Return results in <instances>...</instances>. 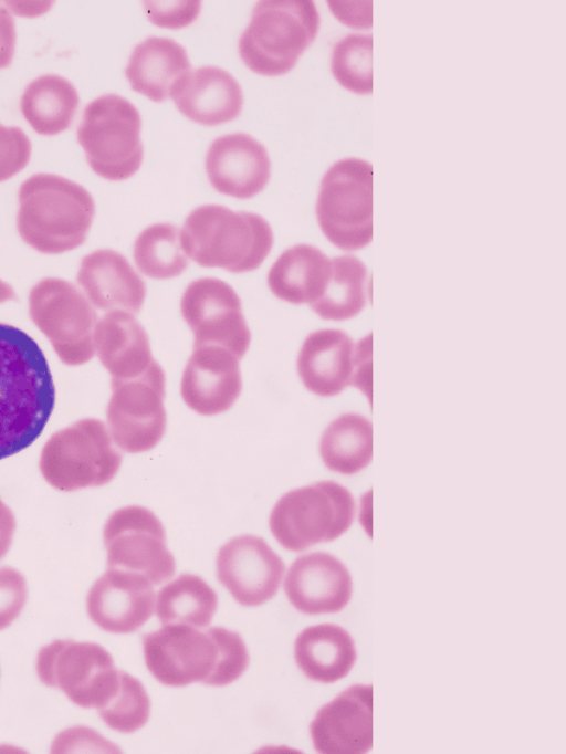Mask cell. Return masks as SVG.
Returning <instances> with one entry per match:
<instances>
[{"label":"cell","mask_w":566,"mask_h":754,"mask_svg":"<svg viewBox=\"0 0 566 754\" xmlns=\"http://www.w3.org/2000/svg\"><path fill=\"white\" fill-rule=\"evenodd\" d=\"M180 239L185 253L197 264L230 273L256 270L274 241L272 229L263 217L220 205L193 209L184 222Z\"/></svg>","instance_id":"obj_4"},{"label":"cell","mask_w":566,"mask_h":754,"mask_svg":"<svg viewBox=\"0 0 566 754\" xmlns=\"http://www.w3.org/2000/svg\"><path fill=\"white\" fill-rule=\"evenodd\" d=\"M284 591L290 603L306 615L340 611L350 600L353 580L335 556L313 552L298 556L287 569Z\"/></svg>","instance_id":"obj_20"},{"label":"cell","mask_w":566,"mask_h":754,"mask_svg":"<svg viewBox=\"0 0 566 754\" xmlns=\"http://www.w3.org/2000/svg\"><path fill=\"white\" fill-rule=\"evenodd\" d=\"M319 453L325 467L342 474H355L373 458V427L358 413H344L324 430Z\"/></svg>","instance_id":"obj_29"},{"label":"cell","mask_w":566,"mask_h":754,"mask_svg":"<svg viewBox=\"0 0 566 754\" xmlns=\"http://www.w3.org/2000/svg\"><path fill=\"white\" fill-rule=\"evenodd\" d=\"M17 522L11 509L0 499V559L8 553Z\"/></svg>","instance_id":"obj_39"},{"label":"cell","mask_w":566,"mask_h":754,"mask_svg":"<svg viewBox=\"0 0 566 754\" xmlns=\"http://www.w3.org/2000/svg\"><path fill=\"white\" fill-rule=\"evenodd\" d=\"M97 711L101 719L112 730L133 733L147 723L150 714V700L143 683L119 669L116 690Z\"/></svg>","instance_id":"obj_34"},{"label":"cell","mask_w":566,"mask_h":754,"mask_svg":"<svg viewBox=\"0 0 566 754\" xmlns=\"http://www.w3.org/2000/svg\"><path fill=\"white\" fill-rule=\"evenodd\" d=\"M28 598L24 576L15 568L0 566V631L21 614Z\"/></svg>","instance_id":"obj_36"},{"label":"cell","mask_w":566,"mask_h":754,"mask_svg":"<svg viewBox=\"0 0 566 754\" xmlns=\"http://www.w3.org/2000/svg\"><path fill=\"white\" fill-rule=\"evenodd\" d=\"M294 657L308 679L332 683L349 673L357 651L347 630L334 624H321L305 628L297 636Z\"/></svg>","instance_id":"obj_27"},{"label":"cell","mask_w":566,"mask_h":754,"mask_svg":"<svg viewBox=\"0 0 566 754\" xmlns=\"http://www.w3.org/2000/svg\"><path fill=\"white\" fill-rule=\"evenodd\" d=\"M150 22L160 28L180 29L198 17L200 1H146L144 2Z\"/></svg>","instance_id":"obj_37"},{"label":"cell","mask_w":566,"mask_h":754,"mask_svg":"<svg viewBox=\"0 0 566 754\" xmlns=\"http://www.w3.org/2000/svg\"><path fill=\"white\" fill-rule=\"evenodd\" d=\"M17 228L22 240L41 253L59 254L82 245L95 216L92 195L54 174H35L19 189Z\"/></svg>","instance_id":"obj_3"},{"label":"cell","mask_w":566,"mask_h":754,"mask_svg":"<svg viewBox=\"0 0 566 754\" xmlns=\"http://www.w3.org/2000/svg\"><path fill=\"white\" fill-rule=\"evenodd\" d=\"M80 97L67 80L45 74L32 81L21 97V112L31 127L41 135H56L70 127Z\"/></svg>","instance_id":"obj_28"},{"label":"cell","mask_w":566,"mask_h":754,"mask_svg":"<svg viewBox=\"0 0 566 754\" xmlns=\"http://www.w3.org/2000/svg\"><path fill=\"white\" fill-rule=\"evenodd\" d=\"M206 171L218 192L250 199L269 182L271 161L265 147L255 138L234 133L211 143L206 156Z\"/></svg>","instance_id":"obj_19"},{"label":"cell","mask_w":566,"mask_h":754,"mask_svg":"<svg viewBox=\"0 0 566 754\" xmlns=\"http://www.w3.org/2000/svg\"><path fill=\"white\" fill-rule=\"evenodd\" d=\"M54 402L53 377L38 343L21 328L0 323V460L39 438Z\"/></svg>","instance_id":"obj_1"},{"label":"cell","mask_w":566,"mask_h":754,"mask_svg":"<svg viewBox=\"0 0 566 754\" xmlns=\"http://www.w3.org/2000/svg\"><path fill=\"white\" fill-rule=\"evenodd\" d=\"M77 283L91 304L102 311L138 313L146 285L128 260L112 249H98L82 259Z\"/></svg>","instance_id":"obj_22"},{"label":"cell","mask_w":566,"mask_h":754,"mask_svg":"<svg viewBox=\"0 0 566 754\" xmlns=\"http://www.w3.org/2000/svg\"><path fill=\"white\" fill-rule=\"evenodd\" d=\"M35 668L43 684L85 709L102 706L119 680L112 656L96 642L54 640L39 650Z\"/></svg>","instance_id":"obj_11"},{"label":"cell","mask_w":566,"mask_h":754,"mask_svg":"<svg viewBox=\"0 0 566 754\" xmlns=\"http://www.w3.org/2000/svg\"><path fill=\"white\" fill-rule=\"evenodd\" d=\"M282 558L260 536L244 534L222 545L217 577L244 607H258L277 593L284 574Z\"/></svg>","instance_id":"obj_15"},{"label":"cell","mask_w":566,"mask_h":754,"mask_svg":"<svg viewBox=\"0 0 566 754\" xmlns=\"http://www.w3.org/2000/svg\"><path fill=\"white\" fill-rule=\"evenodd\" d=\"M352 493L334 481H319L285 493L270 514L275 540L292 552L336 540L353 524Z\"/></svg>","instance_id":"obj_7"},{"label":"cell","mask_w":566,"mask_h":754,"mask_svg":"<svg viewBox=\"0 0 566 754\" xmlns=\"http://www.w3.org/2000/svg\"><path fill=\"white\" fill-rule=\"evenodd\" d=\"M29 314L62 363L78 366L93 358L97 314L74 284L60 277L42 279L30 290Z\"/></svg>","instance_id":"obj_10"},{"label":"cell","mask_w":566,"mask_h":754,"mask_svg":"<svg viewBox=\"0 0 566 754\" xmlns=\"http://www.w3.org/2000/svg\"><path fill=\"white\" fill-rule=\"evenodd\" d=\"M332 271L322 296L310 305L321 318L346 321L359 314L369 294L367 266L349 254L331 260Z\"/></svg>","instance_id":"obj_30"},{"label":"cell","mask_w":566,"mask_h":754,"mask_svg":"<svg viewBox=\"0 0 566 754\" xmlns=\"http://www.w3.org/2000/svg\"><path fill=\"white\" fill-rule=\"evenodd\" d=\"M331 70L335 80L355 94L373 93V36L350 33L333 48Z\"/></svg>","instance_id":"obj_33"},{"label":"cell","mask_w":566,"mask_h":754,"mask_svg":"<svg viewBox=\"0 0 566 754\" xmlns=\"http://www.w3.org/2000/svg\"><path fill=\"white\" fill-rule=\"evenodd\" d=\"M103 540L107 568L139 573L153 585L170 579L176 572L164 525L147 507L128 505L114 511L104 525Z\"/></svg>","instance_id":"obj_13"},{"label":"cell","mask_w":566,"mask_h":754,"mask_svg":"<svg viewBox=\"0 0 566 754\" xmlns=\"http://www.w3.org/2000/svg\"><path fill=\"white\" fill-rule=\"evenodd\" d=\"M190 70L182 45L169 38L149 36L134 48L125 75L135 92L161 103Z\"/></svg>","instance_id":"obj_25"},{"label":"cell","mask_w":566,"mask_h":754,"mask_svg":"<svg viewBox=\"0 0 566 754\" xmlns=\"http://www.w3.org/2000/svg\"><path fill=\"white\" fill-rule=\"evenodd\" d=\"M116 447L102 420L84 418L50 437L39 468L44 480L60 491L101 486L113 480L122 464Z\"/></svg>","instance_id":"obj_6"},{"label":"cell","mask_w":566,"mask_h":754,"mask_svg":"<svg viewBox=\"0 0 566 754\" xmlns=\"http://www.w3.org/2000/svg\"><path fill=\"white\" fill-rule=\"evenodd\" d=\"M318 29L319 14L313 1H260L240 36V57L256 74L283 75L314 42Z\"/></svg>","instance_id":"obj_5"},{"label":"cell","mask_w":566,"mask_h":754,"mask_svg":"<svg viewBox=\"0 0 566 754\" xmlns=\"http://www.w3.org/2000/svg\"><path fill=\"white\" fill-rule=\"evenodd\" d=\"M323 754H363L373 746V688L355 684L323 705L310 725Z\"/></svg>","instance_id":"obj_18"},{"label":"cell","mask_w":566,"mask_h":754,"mask_svg":"<svg viewBox=\"0 0 566 754\" xmlns=\"http://www.w3.org/2000/svg\"><path fill=\"white\" fill-rule=\"evenodd\" d=\"M138 109L117 94H104L85 107L77 140L95 174L125 180L140 168L144 147Z\"/></svg>","instance_id":"obj_8"},{"label":"cell","mask_w":566,"mask_h":754,"mask_svg":"<svg viewBox=\"0 0 566 754\" xmlns=\"http://www.w3.org/2000/svg\"><path fill=\"white\" fill-rule=\"evenodd\" d=\"M332 271L331 259L311 244H296L281 253L268 273V286L280 300L313 304L325 291Z\"/></svg>","instance_id":"obj_26"},{"label":"cell","mask_w":566,"mask_h":754,"mask_svg":"<svg viewBox=\"0 0 566 754\" xmlns=\"http://www.w3.org/2000/svg\"><path fill=\"white\" fill-rule=\"evenodd\" d=\"M180 312L193 333V346L219 345L240 359L249 349L251 333L241 300L227 282L210 276L192 281L181 296Z\"/></svg>","instance_id":"obj_14"},{"label":"cell","mask_w":566,"mask_h":754,"mask_svg":"<svg viewBox=\"0 0 566 754\" xmlns=\"http://www.w3.org/2000/svg\"><path fill=\"white\" fill-rule=\"evenodd\" d=\"M316 218L323 234L343 251H357L373 239V166L348 157L322 178Z\"/></svg>","instance_id":"obj_9"},{"label":"cell","mask_w":566,"mask_h":754,"mask_svg":"<svg viewBox=\"0 0 566 754\" xmlns=\"http://www.w3.org/2000/svg\"><path fill=\"white\" fill-rule=\"evenodd\" d=\"M145 663L168 687L193 682L223 687L242 676L249 653L241 636L223 627L163 625L142 637Z\"/></svg>","instance_id":"obj_2"},{"label":"cell","mask_w":566,"mask_h":754,"mask_svg":"<svg viewBox=\"0 0 566 754\" xmlns=\"http://www.w3.org/2000/svg\"><path fill=\"white\" fill-rule=\"evenodd\" d=\"M15 299L17 296L13 287L0 279V304Z\"/></svg>","instance_id":"obj_40"},{"label":"cell","mask_w":566,"mask_h":754,"mask_svg":"<svg viewBox=\"0 0 566 754\" xmlns=\"http://www.w3.org/2000/svg\"><path fill=\"white\" fill-rule=\"evenodd\" d=\"M171 98L182 115L205 126L233 121L243 106L241 86L218 66L190 70L177 82Z\"/></svg>","instance_id":"obj_23"},{"label":"cell","mask_w":566,"mask_h":754,"mask_svg":"<svg viewBox=\"0 0 566 754\" xmlns=\"http://www.w3.org/2000/svg\"><path fill=\"white\" fill-rule=\"evenodd\" d=\"M111 386L106 418L114 443L128 453L155 448L167 422L161 366L155 360L144 374L130 379H111Z\"/></svg>","instance_id":"obj_12"},{"label":"cell","mask_w":566,"mask_h":754,"mask_svg":"<svg viewBox=\"0 0 566 754\" xmlns=\"http://www.w3.org/2000/svg\"><path fill=\"white\" fill-rule=\"evenodd\" d=\"M240 358L219 345L193 346L180 381L185 404L202 416L232 407L242 389Z\"/></svg>","instance_id":"obj_17"},{"label":"cell","mask_w":566,"mask_h":754,"mask_svg":"<svg viewBox=\"0 0 566 754\" xmlns=\"http://www.w3.org/2000/svg\"><path fill=\"white\" fill-rule=\"evenodd\" d=\"M218 607L216 591L200 577L181 574L165 585L156 597V615L161 625L206 628Z\"/></svg>","instance_id":"obj_31"},{"label":"cell","mask_w":566,"mask_h":754,"mask_svg":"<svg viewBox=\"0 0 566 754\" xmlns=\"http://www.w3.org/2000/svg\"><path fill=\"white\" fill-rule=\"evenodd\" d=\"M15 27L12 14L0 7V69L10 65L15 48Z\"/></svg>","instance_id":"obj_38"},{"label":"cell","mask_w":566,"mask_h":754,"mask_svg":"<svg viewBox=\"0 0 566 754\" xmlns=\"http://www.w3.org/2000/svg\"><path fill=\"white\" fill-rule=\"evenodd\" d=\"M357 352V343L340 329L323 328L311 333L296 360L303 385L321 397H333L354 386Z\"/></svg>","instance_id":"obj_21"},{"label":"cell","mask_w":566,"mask_h":754,"mask_svg":"<svg viewBox=\"0 0 566 754\" xmlns=\"http://www.w3.org/2000/svg\"><path fill=\"white\" fill-rule=\"evenodd\" d=\"M133 256L138 270L156 280L176 277L188 266L180 230L168 222L155 223L144 229L135 240Z\"/></svg>","instance_id":"obj_32"},{"label":"cell","mask_w":566,"mask_h":754,"mask_svg":"<svg viewBox=\"0 0 566 754\" xmlns=\"http://www.w3.org/2000/svg\"><path fill=\"white\" fill-rule=\"evenodd\" d=\"M30 155L31 143L23 130L0 124V182L21 171Z\"/></svg>","instance_id":"obj_35"},{"label":"cell","mask_w":566,"mask_h":754,"mask_svg":"<svg viewBox=\"0 0 566 754\" xmlns=\"http://www.w3.org/2000/svg\"><path fill=\"white\" fill-rule=\"evenodd\" d=\"M154 608L151 582L139 573L119 568H107L86 598L91 620L112 633L137 631L151 617Z\"/></svg>","instance_id":"obj_16"},{"label":"cell","mask_w":566,"mask_h":754,"mask_svg":"<svg viewBox=\"0 0 566 754\" xmlns=\"http://www.w3.org/2000/svg\"><path fill=\"white\" fill-rule=\"evenodd\" d=\"M93 338L95 353L112 379L135 378L156 360L145 328L129 312H106L97 320Z\"/></svg>","instance_id":"obj_24"}]
</instances>
